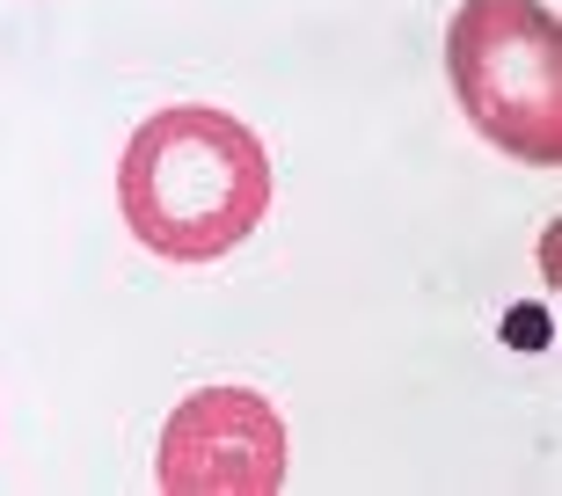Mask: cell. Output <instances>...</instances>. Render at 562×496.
I'll return each mask as SVG.
<instances>
[{"instance_id":"1","label":"cell","mask_w":562,"mask_h":496,"mask_svg":"<svg viewBox=\"0 0 562 496\" xmlns=\"http://www.w3.org/2000/svg\"><path fill=\"white\" fill-rule=\"evenodd\" d=\"M117 212L161 263H220L271 212V154L234 110L176 103L125 139Z\"/></svg>"},{"instance_id":"2","label":"cell","mask_w":562,"mask_h":496,"mask_svg":"<svg viewBox=\"0 0 562 496\" xmlns=\"http://www.w3.org/2000/svg\"><path fill=\"white\" fill-rule=\"evenodd\" d=\"M460 117L526 168H562V22L541 0H460L446 22Z\"/></svg>"},{"instance_id":"3","label":"cell","mask_w":562,"mask_h":496,"mask_svg":"<svg viewBox=\"0 0 562 496\" xmlns=\"http://www.w3.org/2000/svg\"><path fill=\"white\" fill-rule=\"evenodd\" d=\"M154 475L168 496H278L285 416L256 387H198L168 409Z\"/></svg>"}]
</instances>
